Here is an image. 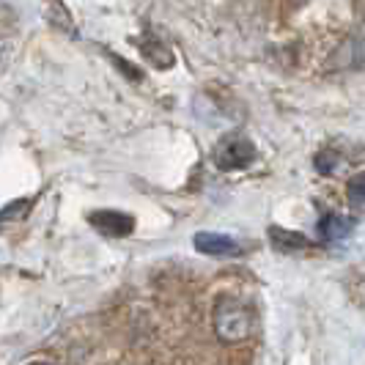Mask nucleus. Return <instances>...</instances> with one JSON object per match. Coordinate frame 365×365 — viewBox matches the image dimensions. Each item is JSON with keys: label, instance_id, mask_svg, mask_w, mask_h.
<instances>
[{"label": "nucleus", "instance_id": "9d476101", "mask_svg": "<svg viewBox=\"0 0 365 365\" xmlns=\"http://www.w3.org/2000/svg\"><path fill=\"white\" fill-rule=\"evenodd\" d=\"M31 206H34V201H14L11 206L0 209V222H3V220H14V217H19V215H28Z\"/></svg>", "mask_w": 365, "mask_h": 365}, {"label": "nucleus", "instance_id": "423d86ee", "mask_svg": "<svg viewBox=\"0 0 365 365\" xmlns=\"http://www.w3.org/2000/svg\"><path fill=\"white\" fill-rule=\"evenodd\" d=\"M269 237H272V245L283 253H292V250H305L311 247V242L297 234V231H283V228H269Z\"/></svg>", "mask_w": 365, "mask_h": 365}, {"label": "nucleus", "instance_id": "1a4fd4ad", "mask_svg": "<svg viewBox=\"0 0 365 365\" xmlns=\"http://www.w3.org/2000/svg\"><path fill=\"white\" fill-rule=\"evenodd\" d=\"M316 168L322 170V173H335L338 168H341V157L335 154V151H329V148H324L319 157H316Z\"/></svg>", "mask_w": 365, "mask_h": 365}, {"label": "nucleus", "instance_id": "9b49d317", "mask_svg": "<svg viewBox=\"0 0 365 365\" xmlns=\"http://www.w3.org/2000/svg\"><path fill=\"white\" fill-rule=\"evenodd\" d=\"M349 195L354 203H365V173H357L351 182H349Z\"/></svg>", "mask_w": 365, "mask_h": 365}, {"label": "nucleus", "instance_id": "7ed1b4c3", "mask_svg": "<svg viewBox=\"0 0 365 365\" xmlns=\"http://www.w3.org/2000/svg\"><path fill=\"white\" fill-rule=\"evenodd\" d=\"M88 222L102 234V237L110 239H121L129 237L135 231V220L127 212H115V209H96L88 215Z\"/></svg>", "mask_w": 365, "mask_h": 365}, {"label": "nucleus", "instance_id": "0eeeda50", "mask_svg": "<svg viewBox=\"0 0 365 365\" xmlns=\"http://www.w3.org/2000/svg\"><path fill=\"white\" fill-rule=\"evenodd\" d=\"M138 44H140V50H143V55H146V61H151L154 66L168 69V66L173 63V53L165 47L160 38H140Z\"/></svg>", "mask_w": 365, "mask_h": 365}, {"label": "nucleus", "instance_id": "f257e3e1", "mask_svg": "<svg viewBox=\"0 0 365 365\" xmlns=\"http://www.w3.org/2000/svg\"><path fill=\"white\" fill-rule=\"evenodd\" d=\"M212 324H215V335L222 344H245L256 329V319L242 299L220 297L212 311Z\"/></svg>", "mask_w": 365, "mask_h": 365}, {"label": "nucleus", "instance_id": "39448f33", "mask_svg": "<svg viewBox=\"0 0 365 365\" xmlns=\"http://www.w3.org/2000/svg\"><path fill=\"white\" fill-rule=\"evenodd\" d=\"M354 220L351 217H341V215H327L319 222V234L327 242H338V239H346L351 231H354Z\"/></svg>", "mask_w": 365, "mask_h": 365}, {"label": "nucleus", "instance_id": "6e6552de", "mask_svg": "<svg viewBox=\"0 0 365 365\" xmlns=\"http://www.w3.org/2000/svg\"><path fill=\"white\" fill-rule=\"evenodd\" d=\"M14 31H17V11L6 0H0V50L9 38L14 36Z\"/></svg>", "mask_w": 365, "mask_h": 365}, {"label": "nucleus", "instance_id": "20e7f679", "mask_svg": "<svg viewBox=\"0 0 365 365\" xmlns=\"http://www.w3.org/2000/svg\"><path fill=\"white\" fill-rule=\"evenodd\" d=\"M195 250L203 253V256H237L242 253L239 242L228 234H215V231H201L195 234Z\"/></svg>", "mask_w": 365, "mask_h": 365}, {"label": "nucleus", "instance_id": "f03ea898", "mask_svg": "<svg viewBox=\"0 0 365 365\" xmlns=\"http://www.w3.org/2000/svg\"><path fill=\"white\" fill-rule=\"evenodd\" d=\"M256 160V148L247 138H225L217 148H215V163L220 170H242Z\"/></svg>", "mask_w": 365, "mask_h": 365}]
</instances>
